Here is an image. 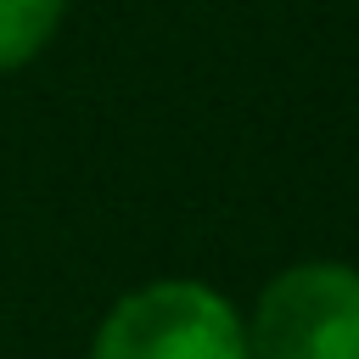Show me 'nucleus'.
<instances>
[{"mask_svg":"<svg viewBox=\"0 0 359 359\" xmlns=\"http://www.w3.org/2000/svg\"><path fill=\"white\" fill-rule=\"evenodd\" d=\"M90 359H252V353H247V320L219 286L196 275H163L123 292L107 309Z\"/></svg>","mask_w":359,"mask_h":359,"instance_id":"f257e3e1","label":"nucleus"},{"mask_svg":"<svg viewBox=\"0 0 359 359\" xmlns=\"http://www.w3.org/2000/svg\"><path fill=\"white\" fill-rule=\"evenodd\" d=\"M241 320L252 359H359V269L303 258L280 269Z\"/></svg>","mask_w":359,"mask_h":359,"instance_id":"f03ea898","label":"nucleus"},{"mask_svg":"<svg viewBox=\"0 0 359 359\" xmlns=\"http://www.w3.org/2000/svg\"><path fill=\"white\" fill-rule=\"evenodd\" d=\"M67 0H0V73L28 67L62 28Z\"/></svg>","mask_w":359,"mask_h":359,"instance_id":"7ed1b4c3","label":"nucleus"}]
</instances>
